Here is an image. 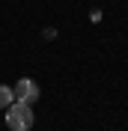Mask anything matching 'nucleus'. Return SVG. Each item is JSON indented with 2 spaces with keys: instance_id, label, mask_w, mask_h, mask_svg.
Instances as JSON below:
<instances>
[{
  "instance_id": "obj_2",
  "label": "nucleus",
  "mask_w": 128,
  "mask_h": 131,
  "mask_svg": "<svg viewBox=\"0 0 128 131\" xmlns=\"http://www.w3.org/2000/svg\"><path fill=\"white\" fill-rule=\"evenodd\" d=\"M12 95H15V101L33 104V101L39 98V83H36V81H30V78H21V81L12 86Z\"/></svg>"
},
{
  "instance_id": "obj_1",
  "label": "nucleus",
  "mask_w": 128,
  "mask_h": 131,
  "mask_svg": "<svg viewBox=\"0 0 128 131\" xmlns=\"http://www.w3.org/2000/svg\"><path fill=\"white\" fill-rule=\"evenodd\" d=\"M6 125L12 131H30L33 128V110L24 101H12L6 107Z\"/></svg>"
},
{
  "instance_id": "obj_3",
  "label": "nucleus",
  "mask_w": 128,
  "mask_h": 131,
  "mask_svg": "<svg viewBox=\"0 0 128 131\" xmlns=\"http://www.w3.org/2000/svg\"><path fill=\"white\" fill-rule=\"evenodd\" d=\"M12 101H15V95H12V90L0 83V110H6V107L12 104Z\"/></svg>"
}]
</instances>
